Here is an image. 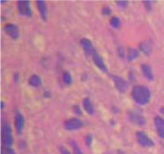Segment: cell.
<instances>
[{
  "label": "cell",
  "instance_id": "6da1fadb",
  "mask_svg": "<svg viewBox=\"0 0 164 154\" xmlns=\"http://www.w3.org/2000/svg\"><path fill=\"white\" fill-rule=\"evenodd\" d=\"M131 97L138 104L146 105L150 102L151 93L146 86L136 85L131 90Z\"/></svg>",
  "mask_w": 164,
  "mask_h": 154
},
{
  "label": "cell",
  "instance_id": "3957f363",
  "mask_svg": "<svg viewBox=\"0 0 164 154\" xmlns=\"http://www.w3.org/2000/svg\"><path fill=\"white\" fill-rule=\"evenodd\" d=\"M136 140L138 144L144 148H153L154 146V141L144 131L137 132Z\"/></svg>",
  "mask_w": 164,
  "mask_h": 154
},
{
  "label": "cell",
  "instance_id": "4316f807",
  "mask_svg": "<svg viewBox=\"0 0 164 154\" xmlns=\"http://www.w3.org/2000/svg\"><path fill=\"white\" fill-rule=\"evenodd\" d=\"M73 110H74V113H75V114L82 115L81 109H80V107H79V106H77V105H75V106H74Z\"/></svg>",
  "mask_w": 164,
  "mask_h": 154
},
{
  "label": "cell",
  "instance_id": "7a4b0ae2",
  "mask_svg": "<svg viewBox=\"0 0 164 154\" xmlns=\"http://www.w3.org/2000/svg\"><path fill=\"white\" fill-rule=\"evenodd\" d=\"M1 138H2V146L12 148V146L13 144V129H12L11 125L8 123L3 125Z\"/></svg>",
  "mask_w": 164,
  "mask_h": 154
},
{
  "label": "cell",
  "instance_id": "8fae6325",
  "mask_svg": "<svg viewBox=\"0 0 164 154\" xmlns=\"http://www.w3.org/2000/svg\"><path fill=\"white\" fill-rule=\"evenodd\" d=\"M92 61H93L94 64L96 65V67L100 69V71L105 73L108 72V67L106 66L104 59H103V58H102L101 56H100V55L98 54L97 52H96V54H94L93 56H92Z\"/></svg>",
  "mask_w": 164,
  "mask_h": 154
},
{
  "label": "cell",
  "instance_id": "9c48e42d",
  "mask_svg": "<svg viewBox=\"0 0 164 154\" xmlns=\"http://www.w3.org/2000/svg\"><path fill=\"white\" fill-rule=\"evenodd\" d=\"M4 31L13 40H17L20 37V31L18 27L14 24H7L4 26Z\"/></svg>",
  "mask_w": 164,
  "mask_h": 154
},
{
  "label": "cell",
  "instance_id": "d6986e66",
  "mask_svg": "<svg viewBox=\"0 0 164 154\" xmlns=\"http://www.w3.org/2000/svg\"><path fill=\"white\" fill-rule=\"evenodd\" d=\"M110 25H112L114 28H115V29H119L121 26L120 19L117 17H113L112 18L110 19Z\"/></svg>",
  "mask_w": 164,
  "mask_h": 154
},
{
  "label": "cell",
  "instance_id": "ba28073f",
  "mask_svg": "<svg viewBox=\"0 0 164 154\" xmlns=\"http://www.w3.org/2000/svg\"><path fill=\"white\" fill-rule=\"evenodd\" d=\"M112 80L114 81V85L117 90H119L120 93L123 94L127 91L128 89V83H127L124 79H123L122 77L117 76V75H112Z\"/></svg>",
  "mask_w": 164,
  "mask_h": 154
},
{
  "label": "cell",
  "instance_id": "f546056e",
  "mask_svg": "<svg viewBox=\"0 0 164 154\" xmlns=\"http://www.w3.org/2000/svg\"><path fill=\"white\" fill-rule=\"evenodd\" d=\"M4 107H5L4 102H3V101H1V109H3V108H4Z\"/></svg>",
  "mask_w": 164,
  "mask_h": 154
},
{
  "label": "cell",
  "instance_id": "30bf717a",
  "mask_svg": "<svg viewBox=\"0 0 164 154\" xmlns=\"http://www.w3.org/2000/svg\"><path fill=\"white\" fill-rule=\"evenodd\" d=\"M129 120L136 125L140 126H145L146 125V120L145 117H143L141 115H140L137 113H130L129 114Z\"/></svg>",
  "mask_w": 164,
  "mask_h": 154
},
{
  "label": "cell",
  "instance_id": "7402d4cb",
  "mask_svg": "<svg viewBox=\"0 0 164 154\" xmlns=\"http://www.w3.org/2000/svg\"><path fill=\"white\" fill-rule=\"evenodd\" d=\"M63 80H64V82L66 85H70L72 83V76L70 75V74L69 72H64V75H63Z\"/></svg>",
  "mask_w": 164,
  "mask_h": 154
},
{
  "label": "cell",
  "instance_id": "f1b7e54d",
  "mask_svg": "<svg viewBox=\"0 0 164 154\" xmlns=\"http://www.w3.org/2000/svg\"><path fill=\"white\" fill-rule=\"evenodd\" d=\"M118 52H119V55L121 58H124V50L121 46H119V48H118Z\"/></svg>",
  "mask_w": 164,
  "mask_h": 154
},
{
  "label": "cell",
  "instance_id": "cb8c5ba5",
  "mask_svg": "<svg viewBox=\"0 0 164 154\" xmlns=\"http://www.w3.org/2000/svg\"><path fill=\"white\" fill-rule=\"evenodd\" d=\"M117 5L119 7H120V8H124L127 7L128 2H127V1H118V2H117Z\"/></svg>",
  "mask_w": 164,
  "mask_h": 154
},
{
  "label": "cell",
  "instance_id": "8992f818",
  "mask_svg": "<svg viewBox=\"0 0 164 154\" xmlns=\"http://www.w3.org/2000/svg\"><path fill=\"white\" fill-rule=\"evenodd\" d=\"M64 126L67 130L72 131L82 128L83 126V123L79 118H69L64 121Z\"/></svg>",
  "mask_w": 164,
  "mask_h": 154
},
{
  "label": "cell",
  "instance_id": "603a6c76",
  "mask_svg": "<svg viewBox=\"0 0 164 154\" xmlns=\"http://www.w3.org/2000/svg\"><path fill=\"white\" fill-rule=\"evenodd\" d=\"M91 143H92V137H91V135H88L85 137V144L86 145L90 147L91 145Z\"/></svg>",
  "mask_w": 164,
  "mask_h": 154
},
{
  "label": "cell",
  "instance_id": "ffe728a7",
  "mask_svg": "<svg viewBox=\"0 0 164 154\" xmlns=\"http://www.w3.org/2000/svg\"><path fill=\"white\" fill-rule=\"evenodd\" d=\"M69 144H71L72 148H73L74 154H83V152H82L81 148H79V146L78 145L76 142L74 141V140H70V141H69Z\"/></svg>",
  "mask_w": 164,
  "mask_h": 154
},
{
  "label": "cell",
  "instance_id": "44dd1931",
  "mask_svg": "<svg viewBox=\"0 0 164 154\" xmlns=\"http://www.w3.org/2000/svg\"><path fill=\"white\" fill-rule=\"evenodd\" d=\"M1 154H16V152L10 147H5L2 146L1 149Z\"/></svg>",
  "mask_w": 164,
  "mask_h": 154
},
{
  "label": "cell",
  "instance_id": "d4e9b609",
  "mask_svg": "<svg viewBox=\"0 0 164 154\" xmlns=\"http://www.w3.org/2000/svg\"><path fill=\"white\" fill-rule=\"evenodd\" d=\"M102 13H103V14L104 15L108 16V15H110V13H111V9H110L109 7L105 6L103 8V9H102Z\"/></svg>",
  "mask_w": 164,
  "mask_h": 154
},
{
  "label": "cell",
  "instance_id": "5b68a950",
  "mask_svg": "<svg viewBox=\"0 0 164 154\" xmlns=\"http://www.w3.org/2000/svg\"><path fill=\"white\" fill-rule=\"evenodd\" d=\"M14 119V125L17 133L18 135H21L25 128V118L23 117V115L18 110H17L15 113Z\"/></svg>",
  "mask_w": 164,
  "mask_h": 154
},
{
  "label": "cell",
  "instance_id": "52a82bcc",
  "mask_svg": "<svg viewBox=\"0 0 164 154\" xmlns=\"http://www.w3.org/2000/svg\"><path fill=\"white\" fill-rule=\"evenodd\" d=\"M80 44H81L82 48H83V51L85 52V54L87 56H93L94 54H96V50L94 48V45L92 44V42L88 39H82L80 40Z\"/></svg>",
  "mask_w": 164,
  "mask_h": 154
},
{
  "label": "cell",
  "instance_id": "7c38bea8",
  "mask_svg": "<svg viewBox=\"0 0 164 154\" xmlns=\"http://www.w3.org/2000/svg\"><path fill=\"white\" fill-rule=\"evenodd\" d=\"M36 6H37L38 10L43 20H44V21H47L48 17V7H47V3H46L45 1L38 0V1L36 2Z\"/></svg>",
  "mask_w": 164,
  "mask_h": 154
},
{
  "label": "cell",
  "instance_id": "83f0119b",
  "mask_svg": "<svg viewBox=\"0 0 164 154\" xmlns=\"http://www.w3.org/2000/svg\"><path fill=\"white\" fill-rule=\"evenodd\" d=\"M60 152L61 154H71L70 152L64 147H60Z\"/></svg>",
  "mask_w": 164,
  "mask_h": 154
},
{
  "label": "cell",
  "instance_id": "e0dca14e",
  "mask_svg": "<svg viewBox=\"0 0 164 154\" xmlns=\"http://www.w3.org/2000/svg\"><path fill=\"white\" fill-rule=\"evenodd\" d=\"M29 84L33 87H39L42 85V80L38 75H33L29 77Z\"/></svg>",
  "mask_w": 164,
  "mask_h": 154
},
{
  "label": "cell",
  "instance_id": "2e32d148",
  "mask_svg": "<svg viewBox=\"0 0 164 154\" xmlns=\"http://www.w3.org/2000/svg\"><path fill=\"white\" fill-rule=\"evenodd\" d=\"M140 48H141V50L146 55H150L152 51L151 42L150 40H146V41L142 42L141 44H140Z\"/></svg>",
  "mask_w": 164,
  "mask_h": 154
},
{
  "label": "cell",
  "instance_id": "ac0fdd59",
  "mask_svg": "<svg viewBox=\"0 0 164 154\" xmlns=\"http://www.w3.org/2000/svg\"><path fill=\"white\" fill-rule=\"evenodd\" d=\"M138 56H139V51H138V50L133 48H129L128 53H127V58H128V61L135 60L136 58H138Z\"/></svg>",
  "mask_w": 164,
  "mask_h": 154
},
{
  "label": "cell",
  "instance_id": "5bb4252c",
  "mask_svg": "<svg viewBox=\"0 0 164 154\" xmlns=\"http://www.w3.org/2000/svg\"><path fill=\"white\" fill-rule=\"evenodd\" d=\"M141 71L143 73V75L147 78L149 80H154V75L153 70H152L151 67L149 64H142L141 65Z\"/></svg>",
  "mask_w": 164,
  "mask_h": 154
},
{
  "label": "cell",
  "instance_id": "9a60e30c",
  "mask_svg": "<svg viewBox=\"0 0 164 154\" xmlns=\"http://www.w3.org/2000/svg\"><path fill=\"white\" fill-rule=\"evenodd\" d=\"M83 107L89 115H93L94 113H95L94 106L89 98H84V100H83Z\"/></svg>",
  "mask_w": 164,
  "mask_h": 154
},
{
  "label": "cell",
  "instance_id": "4fadbf2b",
  "mask_svg": "<svg viewBox=\"0 0 164 154\" xmlns=\"http://www.w3.org/2000/svg\"><path fill=\"white\" fill-rule=\"evenodd\" d=\"M154 125L157 129L158 135L164 139V119L160 117L154 118Z\"/></svg>",
  "mask_w": 164,
  "mask_h": 154
},
{
  "label": "cell",
  "instance_id": "484cf974",
  "mask_svg": "<svg viewBox=\"0 0 164 154\" xmlns=\"http://www.w3.org/2000/svg\"><path fill=\"white\" fill-rule=\"evenodd\" d=\"M144 5L148 11H150L152 9V2L150 1H144Z\"/></svg>",
  "mask_w": 164,
  "mask_h": 154
},
{
  "label": "cell",
  "instance_id": "277c9868",
  "mask_svg": "<svg viewBox=\"0 0 164 154\" xmlns=\"http://www.w3.org/2000/svg\"><path fill=\"white\" fill-rule=\"evenodd\" d=\"M17 8H18L19 13L22 16L25 17H32V9L30 8V3L29 1H25V0H21L17 2Z\"/></svg>",
  "mask_w": 164,
  "mask_h": 154
}]
</instances>
